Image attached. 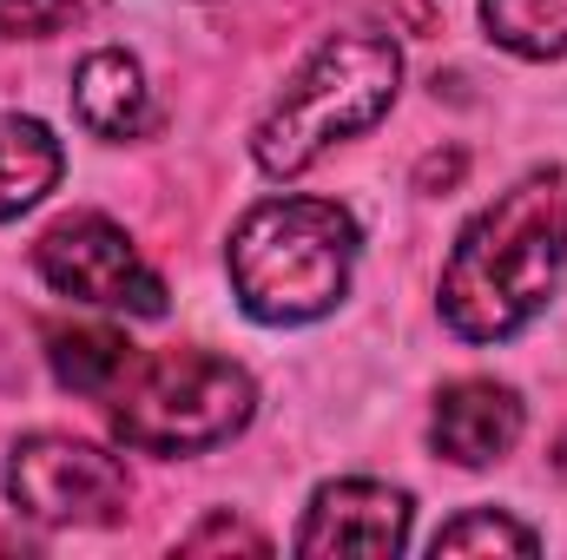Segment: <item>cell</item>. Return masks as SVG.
<instances>
[{"instance_id": "e0dca14e", "label": "cell", "mask_w": 567, "mask_h": 560, "mask_svg": "<svg viewBox=\"0 0 567 560\" xmlns=\"http://www.w3.org/2000/svg\"><path fill=\"white\" fill-rule=\"evenodd\" d=\"M555 475H561V481H567V428H561V435H555Z\"/></svg>"}, {"instance_id": "9c48e42d", "label": "cell", "mask_w": 567, "mask_h": 560, "mask_svg": "<svg viewBox=\"0 0 567 560\" xmlns=\"http://www.w3.org/2000/svg\"><path fill=\"white\" fill-rule=\"evenodd\" d=\"M73 113H80V126L93 133V139H140L145 126H152V86H145V66L133 53H120V46H100V53H86L80 60V73H73Z\"/></svg>"}, {"instance_id": "6da1fadb", "label": "cell", "mask_w": 567, "mask_h": 560, "mask_svg": "<svg viewBox=\"0 0 567 560\" xmlns=\"http://www.w3.org/2000/svg\"><path fill=\"white\" fill-rule=\"evenodd\" d=\"M567 265V178L528 172L522 185H508L495 205H482L449 265H442V323L462 343H502L515 330H528Z\"/></svg>"}, {"instance_id": "8fae6325", "label": "cell", "mask_w": 567, "mask_h": 560, "mask_svg": "<svg viewBox=\"0 0 567 560\" xmlns=\"http://www.w3.org/2000/svg\"><path fill=\"white\" fill-rule=\"evenodd\" d=\"M60 139L27 120V113H0V225L33 211L53 185H60Z\"/></svg>"}, {"instance_id": "30bf717a", "label": "cell", "mask_w": 567, "mask_h": 560, "mask_svg": "<svg viewBox=\"0 0 567 560\" xmlns=\"http://www.w3.org/2000/svg\"><path fill=\"white\" fill-rule=\"evenodd\" d=\"M47 363H53L60 390L93 396V403H113V390L133 376L140 350L120 330H106V323H73V330L60 323V330H47Z\"/></svg>"}, {"instance_id": "4fadbf2b", "label": "cell", "mask_w": 567, "mask_h": 560, "mask_svg": "<svg viewBox=\"0 0 567 560\" xmlns=\"http://www.w3.org/2000/svg\"><path fill=\"white\" fill-rule=\"evenodd\" d=\"M542 541H535V528H522V521H508V515H495V508H468V515H455L435 541H429V554H535Z\"/></svg>"}, {"instance_id": "3957f363", "label": "cell", "mask_w": 567, "mask_h": 560, "mask_svg": "<svg viewBox=\"0 0 567 560\" xmlns=\"http://www.w3.org/2000/svg\"><path fill=\"white\" fill-rule=\"evenodd\" d=\"M396 86H403V53H396V40H383V33H370V27L330 33V40L303 60V73L284 86V100L258 120V133H251L258 172H271V178L310 172L330 145L370 133V126L396 106Z\"/></svg>"}, {"instance_id": "7c38bea8", "label": "cell", "mask_w": 567, "mask_h": 560, "mask_svg": "<svg viewBox=\"0 0 567 560\" xmlns=\"http://www.w3.org/2000/svg\"><path fill=\"white\" fill-rule=\"evenodd\" d=\"M482 27L515 60H561L567 53V0H482Z\"/></svg>"}, {"instance_id": "277c9868", "label": "cell", "mask_w": 567, "mask_h": 560, "mask_svg": "<svg viewBox=\"0 0 567 560\" xmlns=\"http://www.w3.org/2000/svg\"><path fill=\"white\" fill-rule=\"evenodd\" d=\"M258 416V383L212 350H165L140 356L133 376L113 390V428L140 455H205L245 435Z\"/></svg>"}, {"instance_id": "ba28073f", "label": "cell", "mask_w": 567, "mask_h": 560, "mask_svg": "<svg viewBox=\"0 0 567 560\" xmlns=\"http://www.w3.org/2000/svg\"><path fill=\"white\" fill-rule=\"evenodd\" d=\"M528 428V409L508 383L495 376H462L435 396V416H429V442L435 455H449L455 468H488L502 462Z\"/></svg>"}, {"instance_id": "5b68a950", "label": "cell", "mask_w": 567, "mask_h": 560, "mask_svg": "<svg viewBox=\"0 0 567 560\" xmlns=\"http://www.w3.org/2000/svg\"><path fill=\"white\" fill-rule=\"evenodd\" d=\"M7 501L40 528H113L133 501V481L100 442L40 428L7 455Z\"/></svg>"}, {"instance_id": "2e32d148", "label": "cell", "mask_w": 567, "mask_h": 560, "mask_svg": "<svg viewBox=\"0 0 567 560\" xmlns=\"http://www.w3.org/2000/svg\"><path fill=\"white\" fill-rule=\"evenodd\" d=\"M455 178H462V152H449V158H423V165H416V185H423V191L455 185Z\"/></svg>"}, {"instance_id": "7a4b0ae2", "label": "cell", "mask_w": 567, "mask_h": 560, "mask_svg": "<svg viewBox=\"0 0 567 560\" xmlns=\"http://www.w3.org/2000/svg\"><path fill=\"white\" fill-rule=\"evenodd\" d=\"M363 231L330 198H265L231 231V290L258 323H317L343 303Z\"/></svg>"}, {"instance_id": "52a82bcc", "label": "cell", "mask_w": 567, "mask_h": 560, "mask_svg": "<svg viewBox=\"0 0 567 560\" xmlns=\"http://www.w3.org/2000/svg\"><path fill=\"white\" fill-rule=\"evenodd\" d=\"M410 495L390 488V481H370V475H343V481H323L303 508V528H297V554L310 560H337V554H403L410 548Z\"/></svg>"}, {"instance_id": "8992f818", "label": "cell", "mask_w": 567, "mask_h": 560, "mask_svg": "<svg viewBox=\"0 0 567 560\" xmlns=\"http://www.w3.org/2000/svg\"><path fill=\"white\" fill-rule=\"evenodd\" d=\"M33 271L73 303L126 310V317H165V278L140 258V245L106 211H73L40 231Z\"/></svg>"}, {"instance_id": "9a60e30c", "label": "cell", "mask_w": 567, "mask_h": 560, "mask_svg": "<svg viewBox=\"0 0 567 560\" xmlns=\"http://www.w3.org/2000/svg\"><path fill=\"white\" fill-rule=\"evenodd\" d=\"M212 548H245V554H271V541H265L258 528L231 521V515H212L205 528H192V535H185V554H212Z\"/></svg>"}, {"instance_id": "5bb4252c", "label": "cell", "mask_w": 567, "mask_h": 560, "mask_svg": "<svg viewBox=\"0 0 567 560\" xmlns=\"http://www.w3.org/2000/svg\"><path fill=\"white\" fill-rule=\"evenodd\" d=\"M66 20V0H0V40H40Z\"/></svg>"}]
</instances>
